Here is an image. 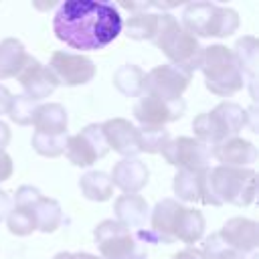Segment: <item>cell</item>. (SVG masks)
<instances>
[{"label": "cell", "mask_w": 259, "mask_h": 259, "mask_svg": "<svg viewBox=\"0 0 259 259\" xmlns=\"http://www.w3.org/2000/svg\"><path fill=\"white\" fill-rule=\"evenodd\" d=\"M123 28V18L113 2L65 0L53 16L55 36L77 51H99L111 45Z\"/></svg>", "instance_id": "6da1fadb"}, {"label": "cell", "mask_w": 259, "mask_h": 259, "mask_svg": "<svg viewBox=\"0 0 259 259\" xmlns=\"http://www.w3.org/2000/svg\"><path fill=\"white\" fill-rule=\"evenodd\" d=\"M257 172L253 168L214 166L204 170L200 184V200L206 206H249L255 200Z\"/></svg>", "instance_id": "7a4b0ae2"}, {"label": "cell", "mask_w": 259, "mask_h": 259, "mask_svg": "<svg viewBox=\"0 0 259 259\" xmlns=\"http://www.w3.org/2000/svg\"><path fill=\"white\" fill-rule=\"evenodd\" d=\"M154 45L168 57L170 65H176L190 75L200 69L204 47L198 42V38L186 32L170 12L160 14V26Z\"/></svg>", "instance_id": "3957f363"}, {"label": "cell", "mask_w": 259, "mask_h": 259, "mask_svg": "<svg viewBox=\"0 0 259 259\" xmlns=\"http://www.w3.org/2000/svg\"><path fill=\"white\" fill-rule=\"evenodd\" d=\"M180 26L194 38H227L239 28V14L214 2H190L182 10Z\"/></svg>", "instance_id": "277c9868"}, {"label": "cell", "mask_w": 259, "mask_h": 259, "mask_svg": "<svg viewBox=\"0 0 259 259\" xmlns=\"http://www.w3.org/2000/svg\"><path fill=\"white\" fill-rule=\"evenodd\" d=\"M200 71L204 75V85L210 93L219 97H229L245 87L243 71L233 55L231 49L225 45H210L204 47Z\"/></svg>", "instance_id": "5b68a950"}, {"label": "cell", "mask_w": 259, "mask_h": 259, "mask_svg": "<svg viewBox=\"0 0 259 259\" xmlns=\"http://www.w3.org/2000/svg\"><path fill=\"white\" fill-rule=\"evenodd\" d=\"M247 125V109H243L239 103L223 101L212 111L198 113L192 119L194 138L214 148L217 144L235 138L243 127Z\"/></svg>", "instance_id": "8992f818"}, {"label": "cell", "mask_w": 259, "mask_h": 259, "mask_svg": "<svg viewBox=\"0 0 259 259\" xmlns=\"http://www.w3.org/2000/svg\"><path fill=\"white\" fill-rule=\"evenodd\" d=\"M93 239L103 259H148L146 243L138 233L113 219L101 221L93 229Z\"/></svg>", "instance_id": "52a82bcc"}, {"label": "cell", "mask_w": 259, "mask_h": 259, "mask_svg": "<svg viewBox=\"0 0 259 259\" xmlns=\"http://www.w3.org/2000/svg\"><path fill=\"white\" fill-rule=\"evenodd\" d=\"M164 160L178 170H208L212 160V148L196 138L178 136L170 138L166 148L162 150Z\"/></svg>", "instance_id": "ba28073f"}, {"label": "cell", "mask_w": 259, "mask_h": 259, "mask_svg": "<svg viewBox=\"0 0 259 259\" xmlns=\"http://www.w3.org/2000/svg\"><path fill=\"white\" fill-rule=\"evenodd\" d=\"M109 152L101 132V123H89L81 132L67 138L65 154L73 166L89 168Z\"/></svg>", "instance_id": "9c48e42d"}, {"label": "cell", "mask_w": 259, "mask_h": 259, "mask_svg": "<svg viewBox=\"0 0 259 259\" xmlns=\"http://www.w3.org/2000/svg\"><path fill=\"white\" fill-rule=\"evenodd\" d=\"M47 67L57 79V83L65 87L85 85L95 77V63L81 53L55 51Z\"/></svg>", "instance_id": "30bf717a"}, {"label": "cell", "mask_w": 259, "mask_h": 259, "mask_svg": "<svg viewBox=\"0 0 259 259\" xmlns=\"http://www.w3.org/2000/svg\"><path fill=\"white\" fill-rule=\"evenodd\" d=\"M190 81H192V75L186 73L184 69L170 63L158 65L146 73L144 93H152L166 101H176V99H182V93L186 91Z\"/></svg>", "instance_id": "8fae6325"}, {"label": "cell", "mask_w": 259, "mask_h": 259, "mask_svg": "<svg viewBox=\"0 0 259 259\" xmlns=\"http://www.w3.org/2000/svg\"><path fill=\"white\" fill-rule=\"evenodd\" d=\"M184 99L166 101L152 93H142L134 105V117L142 123V127H164L166 123L178 121L184 115Z\"/></svg>", "instance_id": "7c38bea8"}, {"label": "cell", "mask_w": 259, "mask_h": 259, "mask_svg": "<svg viewBox=\"0 0 259 259\" xmlns=\"http://www.w3.org/2000/svg\"><path fill=\"white\" fill-rule=\"evenodd\" d=\"M180 208H182V204L176 198H162L150 214V229L136 231L138 237L144 243L172 245L174 243V225H176Z\"/></svg>", "instance_id": "4fadbf2b"}, {"label": "cell", "mask_w": 259, "mask_h": 259, "mask_svg": "<svg viewBox=\"0 0 259 259\" xmlns=\"http://www.w3.org/2000/svg\"><path fill=\"white\" fill-rule=\"evenodd\" d=\"M219 237L239 255H253L259 247V227L253 219L233 217L223 223Z\"/></svg>", "instance_id": "5bb4252c"}, {"label": "cell", "mask_w": 259, "mask_h": 259, "mask_svg": "<svg viewBox=\"0 0 259 259\" xmlns=\"http://www.w3.org/2000/svg\"><path fill=\"white\" fill-rule=\"evenodd\" d=\"M18 83L22 85L24 93L28 99L32 101H42L47 99L55 89H57V79L53 77V73L49 71L47 65H42L40 61H36L34 57L28 59V63L24 65V69L18 73Z\"/></svg>", "instance_id": "9a60e30c"}, {"label": "cell", "mask_w": 259, "mask_h": 259, "mask_svg": "<svg viewBox=\"0 0 259 259\" xmlns=\"http://www.w3.org/2000/svg\"><path fill=\"white\" fill-rule=\"evenodd\" d=\"M103 138L107 142V148L121 154L123 158H136L140 154V142H138V127H134L123 117H113L101 123Z\"/></svg>", "instance_id": "2e32d148"}, {"label": "cell", "mask_w": 259, "mask_h": 259, "mask_svg": "<svg viewBox=\"0 0 259 259\" xmlns=\"http://www.w3.org/2000/svg\"><path fill=\"white\" fill-rule=\"evenodd\" d=\"M111 184L117 186L123 194H138L150 178L148 166L140 158H121L113 164V170L109 174Z\"/></svg>", "instance_id": "e0dca14e"}, {"label": "cell", "mask_w": 259, "mask_h": 259, "mask_svg": "<svg viewBox=\"0 0 259 259\" xmlns=\"http://www.w3.org/2000/svg\"><path fill=\"white\" fill-rule=\"evenodd\" d=\"M212 158L221 162V166L229 168H247L257 160V148L253 142L245 138H229L212 148Z\"/></svg>", "instance_id": "ac0fdd59"}, {"label": "cell", "mask_w": 259, "mask_h": 259, "mask_svg": "<svg viewBox=\"0 0 259 259\" xmlns=\"http://www.w3.org/2000/svg\"><path fill=\"white\" fill-rule=\"evenodd\" d=\"M113 214L119 225L130 231H142L150 219V206L140 194H119L113 202Z\"/></svg>", "instance_id": "d6986e66"}, {"label": "cell", "mask_w": 259, "mask_h": 259, "mask_svg": "<svg viewBox=\"0 0 259 259\" xmlns=\"http://www.w3.org/2000/svg\"><path fill=\"white\" fill-rule=\"evenodd\" d=\"M231 51H233V55H235L241 71H243L245 87L249 85L251 95L255 97V79H257V61H259V42H257V38L247 34V36L239 38Z\"/></svg>", "instance_id": "ffe728a7"}, {"label": "cell", "mask_w": 259, "mask_h": 259, "mask_svg": "<svg viewBox=\"0 0 259 259\" xmlns=\"http://www.w3.org/2000/svg\"><path fill=\"white\" fill-rule=\"evenodd\" d=\"M34 132L49 134V136H65L69 125L67 109L61 103H42L34 115Z\"/></svg>", "instance_id": "44dd1931"}, {"label": "cell", "mask_w": 259, "mask_h": 259, "mask_svg": "<svg viewBox=\"0 0 259 259\" xmlns=\"http://www.w3.org/2000/svg\"><path fill=\"white\" fill-rule=\"evenodd\" d=\"M204 227H206V221H204L202 212L182 204L176 225H174V241H180V243H186L188 247H192L194 243H198L202 239Z\"/></svg>", "instance_id": "7402d4cb"}, {"label": "cell", "mask_w": 259, "mask_h": 259, "mask_svg": "<svg viewBox=\"0 0 259 259\" xmlns=\"http://www.w3.org/2000/svg\"><path fill=\"white\" fill-rule=\"evenodd\" d=\"M30 55L26 53L24 45L18 38H4L0 40V81L18 77V73L28 63Z\"/></svg>", "instance_id": "603a6c76"}, {"label": "cell", "mask_w": 259, "mask_h": 259, "mask_svg": "<svg viewBox=\"0 0 259 259\" xmlns=\"http://www.w3.org/2000/svg\"><path fill=\"white\" fill-rule=\"evenodd\" d=\"M79 190L87 200L105 202L113 194V184H111L109 174H105L101 170H91L79 178Z\"/></svg>", "instance_id": "cb8c5ba5"}, {"label": "cell", "mask_w": 259, "mask_h": 259, "mask_svg": "<svg viewBox=\"0 0 259 259\" xmlns=\"http://www.w3.org/2000/svg\"><path fill=\"white\" fill-rule=\"evenodd\" d=\"M160 14L162 12H138V14H132L123 28L125 30V36L134 38V40H152L156 38L158 34V26H160Z\"/></svg>", "instance_id": "d4e9b609"}, {"label": "cell", "mask_w": 259, "mask_h": 259, "mask_svg": "<svg viewBox=\"0 0 259 259\" xmlns=\"http://www.w3.org/2000/svg\"><path fill=\"white\" fill-rule=\"evenodd\" d=\"M144 81H146V73L132 63L121 65L113 73V85L125 97H140L144 93Z\"/></svg>", "instance_id": "484cf974"}, {"label": "cell", "mask_w": 259, "mask_h": 259, "mask_svg": "<svg viewBox=\"0 0 259 259\" xmlns=\"http://www.w3.org/2000/svg\"><path fill=\"white\" fill-rule=\"evenodd\" d=\"M202 172L198 170H178L174 180H172V188L176 194V200L180 202H198L200 200V184H202Z\"/></svg>", "instance_id": "4316f807"}, {"label": "cell", "mask_w": 259, "mask_h": 259, "mask_svg": "<svg viewBox=\"0 0 259 259\" xmlns=\"http://www.w3.org/2000/svg\"><path fill=\"white\" fill-rule=\"evenodd\" d=\"M34 223H36V231H40V233L57 231L61 227V223H63L61 204L55 198L40 196L38 202L34 204Z\"/></svg>", "instance_id": "83f0119b"}, {"label": "cell", "mask_w": 259, "mask_h": 259, "mask_svg": "<svg viewBox=\"0 0 259 259\" xmlns=\"http://www.w3.org/2000/svg\"><path fill=\"white\" fill-rule=\"evenodd\" d=\"M6 225L8 231L16 237H26L36 231L34 223V206H12L10 212L6 214Z\"/></svg>", "instance_id": "f1b7e54d"}, {"label": "cell", "mask_w": 259, "mask_h": 259, "mask_svg": "<svg viewBox=\"0 0 259 259\" xmlns=\"http://www.w3.org/2000/svg\"><path fill=\"white\" fill-rule=\"evenodd\" d=\"M36 109H38V103L20 93V95H12L6 115L16 125H32L34 115H36Z\"/></svg>", "instance_id": "f546056e"}, {"label": "cell", "mask_w": 259, "mask_h": 259, "mask_svg": "<svg viewBox=\"0 0 259 259\" xmlns=\"http://www.w3.org/2000/svg\"><path fill=\"white\" fill-rule=\"evenodd\" d=\"M140 154H162L170 142V132L166 127H138Z\"/></svg>", "instance_id": "4dcf8cb0"}, {"label": "cell", "mask_w": 259, "mask_h": 259, "mask_svg": "<svg viewBox=\"0 0 259 259\" xmlns=\"http://www.w3.org/2000/svg\"><path fill=\"white\" fill-rule=\"evenodd\" d=\"M67 134L65 136H49V134H40L34 132L32 134V148L36 154L45 156V158H57L61 154H65V146H67Z\"/></svg>", "instance_id": "1f68e13d"}, {"label": "cell", "mask_w": 259, "mask_h": 259, "mask_svg": "<svg viewBox=\"0 0 259 259\" xmlns=\"http://www.w3.org/2000/svg\"><path fill=\"white\" fill-rule=\"evenodd\" d=\"M200 253L204 255V259H245L243 255H239L237 251H233L221 237L219 233H212L204 239Z\"/></svg>", "instance_id": "d6a6232c"}, {"label": "cell", "mask_w": 259, "mask_h": 259, "mask_svg": "<svg viewBox=\"0 0 259 259\" xmlns=\"http://www.w3.org/2000/svg\"><path fill=\"white\" fill-rule=\"evenodd\" d=\"M40 196L42 194H40V190L36 186L22 184V186L16 188V192H14V196L10 200H12V206H28L30 208V206H34L38 202Z\"/></svg>", "instance_id": "836d02e7"}, {"label": "cell", "mask_w": 259, "mask_h": 259, "mask_svg": "<svg viewBox=\"0 0 259 259\" xmlns=\"http://www.w3.org/2000/svg\"><path fill=\"white\" fill-rule=\"evenodd\" d=\"M14 172V164H12V158L6 154V152H0V182L8 180Z\"/></svg>", "instance_id": "e575fe53"}, {"label": "cell", "mask_w": 259, "mask_h": 259, "mask_svg": "<svg viewBox=\"0 0 259 259\" xmlns=\"http://www.w3.org/2000/svg\"><path fill=\"white\" fill-rule=\"evenodd\" d=\"M172 259H204V255H202L200 249H196V247H186V249L178 251Z\"/></svg>", "instance_id": "d590c367"}, {"label": "cell", "mask_w": 259, "mask_h": 259, "mask_svg": "<svg viewBox=\"0 0 259 259\" xmlns=\"http://www.w3.org/2000/svg\"><path fill=\"white\" fill-rule=\"evenodd\" d=\"M10 208H12L10 194H8V192H4V190H0V221H4V219H6V214L10 212Z\"/></svg>", "instance_id": "8d00e7d4"}, {"label": "cell", "mask_w": 259, "mask_h": 259, "mask_svg": "<svg viewBox=\"0 0 259 259\" xmlns=\"http://www.w3.org/2000/svg\"><path fill=\"white\" fill-rule=\"evenodd\" d=\"M10 99H12V93L0 83V115H4L8 111V105H10Z\"/></svg>", "instance_id": "74e56055"}, {"label": "cell", "mask_w": 259, "mask_h": 259, "mask_svg": "<svg viewBox=\"0 0 259 259\" xmlns=\"http://www.w3.org/2000/svg\"><path fill=\"white\" fill-rule=\"evenodd\" d=\"M8 142H10V127L4 121H0V152H4Z\"/></svg>", "instance_id": "f35d334b"}, {"label": "cell", "mask_w": 259, "mask_h": 259, "mask_svg": "<svg viewBox=\"0 0 259 259\" xmlns=\"http://www.w3.org/2000/svg\"><path fill=\"white\" fill-rule=\"evenodd\" d=\"M71 259H99L91 253H71Z\"/></svg>", "instance_id": "ab89813d"}, {"label": "cell", "mask_w": 259, "mask_h": 259, "mask_svg": "<svg viewBox=\"0 0 259 259\" xmlns=\"http://www.w3.org/2000/svg\"><path fill=\"white\" fill-rule=\"evenodd\" d=\"M53 259H71V253H65V251H63V253H57Z\"/></svg>", "instance_id": "60d3db41"}, {"label": "cell", "mask_w": 259, "mask_h": 259, "mask_svg": "<svg viewBox=\"0 0 259 259\" xmlns=\"http://www.w3.org/2000/svg\"><path fill=\"white\" fill-rule=\"evenodd\" d=\"M251 259H257V255H255V253H253V255H251Z\"/></svg>", "instance_id": "b9f144b4"}]
</instances>
